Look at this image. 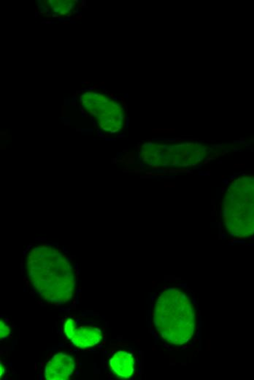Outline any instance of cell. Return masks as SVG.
I'll return each instance as SVG.
<instances>
[{"label":"cell","instance_id":"cell-1","mask_svg":"<svg viewBox=\"0 0 254 380\" xmlns=\"http://www.w3.org/2000/svg\"><path fill=\"white\" fill-rule=\"evenodd\" d=\"M27 270L37 294L48 303L59 305L72 298L75 272L68 257L55 247L40 245L31 249Z\"/></svg>","mask_w":254,"mask_h":380},{"label":"cell","instance_id":"cell-2","mask_svg":"<svg viewBox=\"0 0 254 380\" xmlns=\"http://www.w3.org/2000/svg\"><path fill=\"white\" fill-rule=\"evenodd\" d=\"M154 323L158 334L175 346H182L195 332L196 314L192 301L179 288L163 291L155 307Z\"/></svg>","mask_w":254,"mask_h":380},{"label":"cell","instance_id":"cell-3","mask_svg":"<svg viewBox=\"0 0 254 380\" xmlns=\"http://www.w3.org/2000/svg\"><path fill=\"white\" fill-rule=\"evenodd\" d=\"M226 230L232 236H254V175L237 177L226 190L222 204Z\"/></svg>","mask_w":254,"mask_h":380},{"label":"cell","instance_id":"cell-4","mask_svg":"<svg viewBox=\"0 0 254 380\" xmlns=\"http://www.w3.org/2000/svg\"><path fill=\"white\" fill-rule=\"evenodd\" d=\"M143 148L155 151L143 150L144 162L155 167H194L207 158L208 149L197 143H184L175 145H162L149 143Z\"/></svg>","mask_w":254,"mask_h":380},{"label":"cell","instance_id":"cell-5","mask_svg":"<svg viewBox=\"0 0 254 380\" xmlns=\"http://www.w3.org/2000/svg\"><path fill=\"white\" fill-rule=\"evenodd\" d=\"M75 366V361L70 354L58 353L46 365V379L48 380H67L73 374Z\"/></svg>","mask_w":254,"mask_h":380},{"label":"cell","instance_id":"cell-6","mask_svg":"<svg viewBox=\"0 0 254 380\" xmlns=\"http://www.w3.org/2000/svg\"><path fill=\"white\" fill-rule=\"evenodd\" d=\"M109 363L113 374L120 379H130L135 372L136 363L133 354L126 350L114 354Z\"/></svg>","mask_w":254,"mask_h":380},{"label":"cell","instance_id":"cell-7","mask_svg":"<svg viewBox=\"0 0 254 380\" xmlns=\"http://www.w3.org/2000/svg\"><path fill=\"white\" fill-rule=\"evenodd\" d=\"M103 338L104 334L100 329L92 326H81L71 341L75 347L84 349L97 345Z\"/></svg>","mask_w":254,"mask_h":380},{"label":"cell","instance_id":"cell-8","mask_svg":"<svg viewBox=\"0 0 254 380\" xmlns=\"http://www.w3.org/2000/svg\"><path fill=\"white\" fill-rule=\"evenodd\" d=\"M77 330V325H76L75 321L72 319H68L65 324H63V332H65L66 337L69 339H72Z\"/></svg>","mask_w":254,"mask_h":380},{"label":"cell","instance_id":"cell-9","mask_svg":"<svg viewBox=\"0 0 254 380\" xmlns=\"http://www.w3.org/2000/svg\"><path fill=\"white\" fill-rule=\"evenodd\" d=\"M10 332V327L3 321H0V336L1 339H6Z\"/></svg>","mask_w":254,"mask_h":380},{"label":"cell","instance_id":"cell-10","mask_svg":"<svg viewBox=\"0 0 254 380\" xmlns=\"http://www.w3.org/2000/svg\"><path fill=\"white\" fill-rule=\"evenodd\" d=\"M4 372H5V370L3 369V365L2 364L1 365V377L3 375V373H4Z\"/></svg>","mask_w":254,"mask_h":380}]
</instances>
